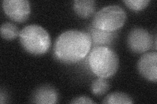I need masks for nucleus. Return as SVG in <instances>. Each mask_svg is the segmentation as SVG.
Instances as JSON below:
<instances>
[{"label":"nucleus","instance_id":"0eeeda50","mask_svg":"<svg viewBox=\"0 0 157 104\" xmlns=\"http://www.w3.org/2000/svg\"><path fill=\"white\" fill-rule=\"evenodd\" d=\"M137 70L146 80L150 81H157V53H145L137 61Z\"/></svg>","mask_w":157,"mask_h":104},{"label":"nucleus","instance_id":"f257e3e1","mask_svg":"<svg viewBox=\"0 0 157 104\" xmlns=\"http://www.w3.org/2000/svg\"><path fill=\"white\" fill-rule=\"evenodd\" d=\"M91 47V38L87 32L70 29L58 37L54 44V53L63 63H75L88 55Z\"/></svg>","mask_w":157,"mask_h":104},{"label":"nucleus","instance_id":"f03ea898","mask_svg":"<svg viewBox=\"0 0 157 104\" xmlns=\"http://www.w3.org/2000/svg\"><path fill=\"white\" fill-rule=\"evenodd\" d=\"M88 63L92 72L100 77H109L117 72L119 59L109 46L93 47L88 56Z\"/></svg>","mask_w":157,"mask_h":104},{"label":"nucleus","instance_id":"ddd939ff","mask_svg":"<svg viewBox=\"0 0 157 104\" xmlns=\"http://www.w3.org/2000/svg\"><path fill=\"white\" fill-rule=\"evenodd\" d=\"M20 31L18 27L11 22H5L2 24L0 28V33L3 38L6 40L11 41L19 37Z\"/></svg>","mask_w":157,"mask_h":104},{"label":"nucleus","instance_id":"6e6552de","mask_svg":"<svg viewBox=\"0 0 157 104\" xmlns=\"http://www.w3.org/2000/svg\"><path fill=\"white\" fill-rule=\"evenodd\" d=\"M87 33L91 38L93 47L99 46H109L114 42L117 37L116 31H103L92 26V24L88 26Z\"/></svg>","mask_w":157,"mask_h":104},{"label":"nucleus","instance_id":"2eb2a0df","mask_svg":"<svg viewBox=\"0 0 157 104\" xmlns=\"http://www.w3.org/2000/svg\"><path fill=\"white\" fill-rule=\"evenodd\" d=\"M71 103L78 104V103H94L95 102L93 101L92 99L89 97L86 96H80L72 99V100L70 102Z\"/></svg>","mask_w":157,"mask_h":104},{"label":"nucleus","instance_id":"9d476101","mask_svg":"<svg viewBox=\"0 0 157 104\" xmlns=\"http://www.w3.org/2000/svg\"><path fill=\"white\" fill-rule=\"evenodd\" d=\"M73 8L78 16L88 18L94 15L96 2L94 0H75L73 2Z\"/></svg>","mask_w":157,"mask_h":104},{"label":"nucleus","instance_id":"9b49d317","mask_svg":"<svg viewBox=\"0 0 157 104\" xmlns=\"http://www.w3.org/2000/svg\"><path fill=\"white\" fill-rule=\"evenodd\" d=\"M102 103L107 104H130L133 103L134 101L126 93L115 92L107 95L103 100Z\"/></svg>","mask_w":157,"mask_h":104},{"label":"nucleus","instance_id":"1a4fd4ad","mask_svg":"<svg viewBox=\"0 0 157 104\" xmlns=\"http://www.w3.org/2000/svg\"><path fill=\"white\" fill-rule=\"evenodd\" d=\"M58 95L56 89L51 85H43L36 89L32 95L31 102L35 103L53 104L56 103Z\"/></svg>","mask_w":157,"mask_h":104},{"label":"nucleus","instance_id":"20e7f679","mask_svg":"<svg viewBox=\"0 0 157 104\" xmlns=\"http://www.w3.org/2000/svg\"><path fill=\"white\" fill-rule=\"evenodd\" d=\"M126 20L124 9L117 5H111L100 9L93 16L92 25L106 31H116L124 26Z\"/></svg>","mask_w":157,"mask_h":104},{"label":"nucleus","instance_id":"423d86ee","mask_svg":"<svg viewBox=\"0 0 157 104\" xmlns=\"http://www.w3.org/2000/svg\"><path fill=\"white\" fill-rule=\"evenodd\" d=\"M2 7L9 18L20 23L26 21L31 13L30 3L28 0H3Z\"/></svg>","mask_w":157,"mask_h":104},{"label":"nucleus","instance_id":"f8f14e48","mask_svg":"<svg viewBox=\"0 0 157 104\" xmlns=\"http://www.w3.org/2000/svg\"><path fill=\"white\" fill-rule=\"evenodd\" d=\"M109 87V83L105 78L98 77L92 83L91 91L94 95L101 96L107 92Z\"/></svg>","mask_w":157,"mask_h":104},{"label":"nucleus","instance_id":"39448f33","mask_svg":"<svg viewBox=\"0 0 157 104\" xmlns=\"http://www.w3.org/2000/svg\"><path fill=\"white\" fill-rule=\"evenodd\" d=\"M153 37L144 28H133L128 34V46L134 53H143L149 51L153 46Z\"/></svg>","mask_w":157,"mask_h":104},{"label":"nucleus","instance_id":"dca6fc26","mask_svg":"<svg viewBox=\"0 0 157 104\" xmlns=\"http://www.w3.org/2000/svg\"><path fill=\"white\" fill-rule=\"evenodd\" d=\"M7 100V95L6 92H4V91L2 89L1 91V94H0V103H3L4 100Z\"/></svg>","mask_w":157,"mask_h":104},{"label":"nucleus","instance_id":"4468645a","mask_svg":"<svg viewBox=\"0 0 157 104\" xmlns=\"http://www.w3.org/2000/svg\"><path fill=\"white\" fill-rule=\"evenodd\" d=\"M123 3L130 9L137 11L145 9L150 3V0H124Z\"/></svg>","mask_w":157,"mask_h":104},{"label":"nucleus","instance_id":"7ed1b4c3","mask_svg":"<svg viewBox=\"0 0 157 104\" xmlns=\"http://www.w3.org/2000/svg\"><path fill=\"white\" fill-rule=\"evenodd\" d=\"M19 39L22 48L33 55H43L51 46L50 34L45 28L37 24L24 27L20 32Z\"/></svg>","mask_w":157,"mask_h":104}]
</instances>
